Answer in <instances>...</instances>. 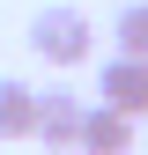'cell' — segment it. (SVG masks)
<instances>
[{"instance_id":"3","label":"cell","mask_w":148,"mask_h":155,"mask_svg":"<svg viewBox=\"0 0 148 155\" xmlns=\"http://www.w3.org/2000/svg\"><path fill=\"white\" fill-rule=\"evenodd\" d=\"M82 96L74 89H37V133L30 140H45V148H74V133H82Z\"/></svg>"},{"instance_id":"5","label":"cell","mask_w":148,"mask_h":155,"mask_svg":"<svg viewBox=\"0 0 148 155\" xmlns=\"http://www.w3.org/2000/svg\"><path fill=\"white\" fill-rule=\"evenodd\" d=\"M30 133H37V89L0 81V140H30Z\"/></svg>"},{"instance_id":"2","label":"cell","mask_w":148,"mask_h":155,"mask_svg":"<svg viewBox=\"0 0 148 155\" xmlns=\"http://www.w3.org/2000/svg\"><path fill=\"white\" fill-rule=\"evenodd\" d=\"M96 96H104L111 111H126V118H148V59H133V52L104 59V74H96Z\"/></svg>"},{"instance_id":"4","label":"cell","mask_w":148,"mask_h":155,"mask_svg":"<svg viewBox=\"0 0 148 155\" xmlns=\"http://www.w3.org/2000/svg\"><path fill=\"white\" fill-rule=\"evenodd\" d=\"M74 148H82V155H126V148H133V118H126V111H111V104H89Z\"/></svg>"},{"instance_id":"1","label":"cell","mask_w":148,"mask_h":155,"mask_svg":"<svg viewBox=\"0 0 148 155\" xmlns=\"http://www.w3.org/2000/svg\"><path fill=\"white\" fill-rule=\"evenodd\" d=\"M30 52L45 67H82L89 52H96V30H89L82 8H37L30 15Z\"/></svg>"},{"instance_id":"6","label":"cell","mask_w":148,"mask_h":155,"mask_svg":"<svg viewBox=\"0 0 148 155\" xmlns=\"http://www.w3.org/2000/svg\"><path fill=\"white\" fill-rule=\"evenodd\" d=\"M119 52H133V59H148V0H133V8L119 15Z\"/></svg>"}]
</instances>
